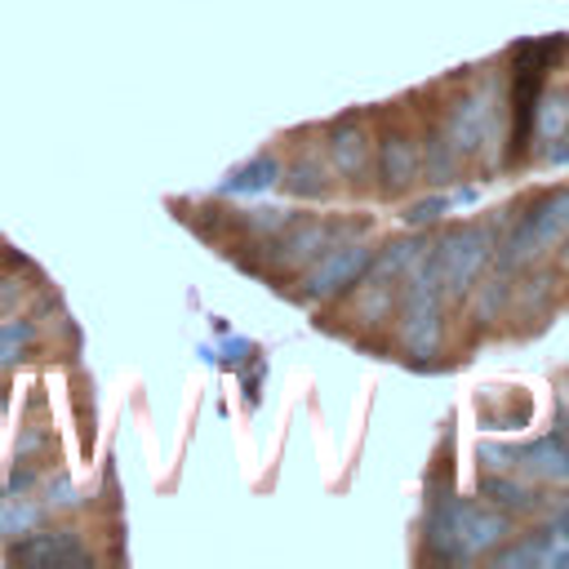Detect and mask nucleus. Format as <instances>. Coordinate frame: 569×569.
<instances>
[{
  "mask_svg": "<svg viewBox=\"0 0 569 569\" xmlns=\"http://www.w3.org/2000/svg\"><path fill=\"white\" fill-rule=\"evenodd\" d=\"M289 218H293L289 209H249V213H244V227H249V231H267V236H276Z\"/></svg>",
  "mask_w": 569,
  "mask_h": 569,
  "instance_id": "19",
  "label": "nucleus"
},
{
  "mask_svg": "<svg viewBox=\"0 0 569 569\" xmlns=\"http://www.w3.org/2000/svg\"><path fill=\"white\" fill-rule=\"evenodd\" d=\"M467 293H471V307H476L480 320H493V316L511 302V284H507V276H489V280L471 284Z\"/></svg>",
  "mask_w": 569,
  "mask_h": 569,
  "instance_id": "13",
  "label": "nucleus"
},
{
  "mask_svg": "<svg viewBox=\"0 0 569 569\" xmlns=\"http://www.w3.org/2000/svg\"><path fill=\"white\" fill-rule=\"evenodd\" d=\"M422 160H418V142L409 133H387L382 147H378V173H382V187L387 191H405L413 178H418Z\"/></svg>",
  "mask_w": 569,
  "mask_h": 569,
  "instance_id": "9",
  "label": "nucleus"
},
{
  "mask_svg": "<svg viewBox=\"0 0 569 569\" xmlns=\"http://www.w3.org/2000/svg\"><path fill=\"white\" fill-rule=\"evenodd\" d=\"M422 258H427V244L422 240H391L378 258H369V267H365L360 280H405Z\"/></svg>",
  "mask_w": 569,
  "mask_h": 569,
  "instance_id": "10",
  "label": "nucleus"
},
{
  "mask_svg": "<svg viewBox=\"0 0 569 569\" xmlns=\"http://www.w3.org/2000/svg\"><path fill=\"white\" fill-rule=\"evenodd\" d=\"M276 173H280V164H276L271 156H258V160H249L244 169H236V173L222 182V191H236V196H253V191H267V187L276 182Z\"/></svg>",
  "mask_w": 569,
  "mask_h": 569,
  "instance_id": "12",
  "label": "nucleus"
},
{
  "mask_svg": "<svg viewBox=\"0 0 569 569\" xmlns=\"http://www.w3.org/2000/svg\"><path fill=\"white\" fill-rule=\"evenodd\" d=\"M365 267H369V244H365L360 236H356V240H342V244L325 249V253L311 262V271L302 276V293H307L311 302L338 298V293H347V289L365 276Z\"/></svg>",
  "mask_w": 569,
  "mask_h": 569,
  "instance_id": "5",
  "label": "nucleus"
},
{
  "mask_svg": "<svg viewBox=\"0 0 569 569\" xmlns=\"http://www.w3.org/2000/svg\"><path fill=\"white\" fill-rule=\"evenodd\" d=\"M493 89H476V93H467V98H458L453 102V111L445 116V138H449V147L458 151V156H476L489 138H493Z\"/></svg>",
  "mask_w": 569,
  "mask_h": 569,
  "instance_id": "6",
  "label": "nucleus"
},
{
  "mask_svg": "<svg viewBox=\"0 0 569 569\" xmlns=\"http://www.w3.org/2000/svg\"><path fill=\"white\" fill-rule=\"evenodd\" d=\"M36 516H40L36 507H27V502L13 498V502L0 507V533H27V529L36 525Z\"/></svg>",
  "mask_w": 569,
  "mask_h": 569,
  "instance_id": "18",
  "label": "nucleus"
},
{
  "mask_svg": "<svg viewBox=\"0 0 569 569\" xmlns=\"http://www.w3.org/2000/svg\"><path fill=\"white\" fill-rule=\"evenodd\" d=\"M360 236V227H342V222H320V218H307V222H284L280 231H276V240H271V249H267V262L276 267V271H302V267H311L325 249H333V244H342V240H356Z\"/></svg>",
  "mask_w": 569,
  "mask_h": 569,
  "instance_id": "4",
  "label": "nucleus"
},
{
  "mask_svg": "<svg viewBox=\"0 0 569 569\" xmlns=\"http://www.w3.org/2000/svg\"><path fill=\"white\" fill-rule=\"evenodd\" d=\"M449 209V200L445 196H436V200H422V204H413L409 213H405V222H431L436 213H445Z\"/></svg>",
  "mask_w": 569,
  "mask_h": 569,
  "instance_id": "20",
  "label": "nucleus"
},
{
  "mask_svg": "<svg viewBox=\"0 0 569 569\" xmlns=\"http://www.w3.org/2000/svg\"><path fill=\"white\" fill-rule=\"evenodd\" d=\"M520 462H525L533 476L569 480V445H565V436H542L538 445H529V449L520 453Z\"/></svg>",
  "mask_w": 569,
  "mask_h": 569,
  "instance_id": "11",
  "label": "nucleus"
},
{
  "mask_svg": "<svg viewBox=\"0 0 569 569\" xmlns=\"http://www.w3.org/2000/svg\"><path fill=\"white\" fill-rule=\"evenodd\" d=\"M13 293H18V280H0V316L13 307Z\"/></svg>",
  "mask_w": 569,
  "mask_h": 569,
  "instance_id": "23",
  "label": "nucleus"
},
{
  "mask_svg": "<svg viewBox=\"0 0 569 569\" xmlns=\"http://www.w3.org/2000/svg\"><path fill=\"white\" fill-rule=\"evenodd\" d=\"M453 164H458V151H453L449 138L436 129V133L427 138V164H422V169H427L431 182H449V178H453Z\"/></svg>",
  "mask_w": 569,
  "mask_h": 569,
  "instance_id": "14",
  "label": "nucleus"
},
{
  "mask_svg": "<svg viewBox=\"0 0 569 569\" xmlns=\"http://www.w3.org/2000/svg\"><path fill=\"white\" fill-rule=\"evenodd\" d=\"M547 293H551V280H547V276H533L529 284H520V302H525V307H538Z\"/></svg>",
  "mask_w": 569,
  "mask_h": 569,
  "instance_id": "21",
  "label": "nucleus"
},
{
  "mask_svg": "<svg viewBox=\"0 0 569 569\" xmlns=\"http://www.w3.org/2000/svg\"><path fill=\"white\" fill-rule=\"evenodd\" d=\"M480 493H485L489 502H498V507H516V511H525V507H529V489H525V485H516L511 476H489V480L480 485Z\"/></svg>",
  "mask_w": 569,
  "mask_h": 569,
  "instance_id": "17",
  "label": "nucleus"
},
{
  "mask_svg": "<svg viewBox=\"0 0 569 569\" xmlns=\"http://www.w3.org/2000/svg\"><path fill=\"white\" fill-rule=\"evenodd\" d=\"M31 320H22V316H13V320H4L0 325V369H9L22 351H27V342H31Z\"/></svg>",
  "mask_w": 569,
  "mask_h": 569,
  "instance_id": "16",
  "label": "nucleus"
},
{
  "mask_svg": "<svg viewBox=\"0 0 569 569\" xmlns=\"http://www.w3.org/2000/svg\"><path fill=\"white\" fill-rule=\"evenodd\" d=\"M565 236H569V187L556 191V196H542V200L511 227V236H507L498 262H502V271L525 267V262H533L538 253H547L551 244H560Z\"/></svg>",
  "mask_w": 569,
  "mask_h": 569,
  "instance_id": "2",
  "label": "nucleus"
},
{
  "mask_svg": "<svg viewBox=\"0 0 569 569\" xmlns=\"http://www.w3.org/2000/svg\"><path fill=\"white\" fill-rule=\"evenodd\" d=\"M369 160H373L369 129H365L360 120L333 124V133H329V164H333V173H342V178H365V173H369Z\"/></svg>",
  "mask_w": 569,
  "mask_h": 569,
  "instance_id": "8",
  "label": "nucleus"
},
{
  "mask_svg": "<svg viewBox=\"0 0 569 569\" xmlns=\"http://www.w3.org/2000/svg\"><path fill=\"white\" fill-rule=\"evenodd\" d=\"M489 249H493V236H489L485 227H458V231H449L440 244L427 249V262H431V271L440 276L445 293L462 298V293L480 280V271H485V262H489Z\"/></svg>",
  "mask_w": 569,
  "mask_h": 569,
  "instance_id": "3",
  "label": "nucleus"
},
{
  "mask_svg": "<svg viewBox=\"0 0 569 569\" xmlns=\"http://www.w3.org/2000/svg\"><path fill=\"white\" fill-rule=\"evenodd\" d=\"M284 182H289V191H293V196H307V200H311V196H325V191H329L325 164H316V160H298V164L289 169V178H284Z\"/></svg>",
  "mask_w": 569,
  "mask_h": 569,
  "instance_id": "15",
  "label": "nucleus"
},
{
  "mask_svg": "<svg viewBox=\"0 0 569 569\" xmlns=\"http://www.w3.org/2000/svg\"><path fill=\"white\" fill-rule=\"evenodd\" d=\"M9 560H18V565H84L89 551L71 529H58V533H31L27 542H13Z\"/></svg>",
  "mask_w": 569,
  "mask_h": 569,
  "instance_id": "7",
  "label": "nucleus"
},
{
  "mask_svg": "<svg viewBox=\"0 0 569 569\" xmlns=\"http://www.w3.org/2000/svg\"><path fill=\"white\" fill-rule=\"evenodd\" d=\"M480 458H485L489 467H498V471H507V467L516 462V453H507V449H498V445H485V449H480Z\"/></svg>",
  "mask_w": 569,
  "mask_h": 569,
  "instance_id": "22",
  "label": "nucleus"
},
{
  "mask_svg": "<svg viewBox=\"0 0 569 569\" xmlns=\"http://www.w3.org/2000/svg\"><path fill=\"white\" fill-rule=\"evenodd\" d=\"M507 538V520L471 507V502H449L436 520H431V551L445 560H471L489 547H498Z\"/></svg>",
  "mask_w": 569,
  "mask_h": 569,
  "instance_id": "1",
  "label": "nucleus"
}]
</instances>
